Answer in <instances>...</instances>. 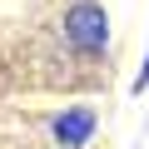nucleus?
I'll return each mask as SVG.
<instances>
[{
  "instance_id": "obj_2",
  "label": "nucleus",
  "mask_w": 149,
  "mask_h": 149,
  "mask_svg": "<svg viewBox=\"0 0 149 149\" xmlns=\"http://www.w3.org/2000/svg\"><path fill=\"white\" fill-rule=\"evenodd\" d=\"M95 129H100L95 104H74V109H60V114L50 119V134H55L60 149H85V144L95 139Z\"/></svg>"
},
{
  "instance_id": "obj_1",
  "label": "nucleus",
  "mask_w": 149,
  "mask_h": 149,
  "mask_svg": "<svg viewBox=\"0 0 149 149\" xmlns=\"http://www.w3.org/2000/svg\"><path fill=\"white\" fill-rule=\"evenodd\" d=\"M60 30H65V40L80 55H104L109 50V15H104L100 0H70Z\"/></svg>"
},
{
  "instance_id": "obj_3",
  "label": "nucleus",
  "mask_w": 149,
  "mask_h": 149,
  "mask_svg": "<svg viewBox=\"0 0 149 149\" xmlns=\"http://www.w3.org/2000/svg\"><path fill=\"white\" fill-rule=\"evenodd\" d=\"M134 90H139V95L149 90V50H144V65H139V74H134Z\"/></svg>"
}]
</instances>
